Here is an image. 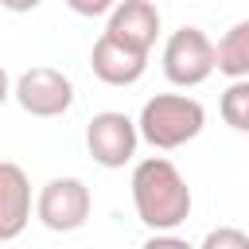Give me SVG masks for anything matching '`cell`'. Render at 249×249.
Segmentation results:
<instances>
[{
	"mask_svg": "<svg viewBox=\"0 0 249 249\" xmlns=\"http://www.w3.org/2000/svg\"><path fill=\"white\" fill-rule=\"evenodd\" d=\"M132 206L136 218L152 230V233H175L187 218H191V187L183 179V171L167 160V156H144L132 167Z\"/></svg>",
	"mask_w": 249,
	"mask_h": 249,
	"instance_id": "obj_1",
	"label": "cell"
},
{
	"mask_svg": "<svg viewBox=\"0 0 249 249\" xmlns=\"http://www.w3.org/2000/svg\"><path fill=\"white\" fill-rule=\"evenodd\" d=\"M202 128H206V109L198 97H187V93H156L140 105V117H136L140 140H148L160 152L191 144Z\"/></svg>",
	"mask_w": 249,
	"mask_h": 249,
	"instance_id": "obj_2",
	"label": "cell"
},
{
	"mask_svg": "<svg viewBox=\"0 0 249 249\" xmlns=\"http://www.w3.org/2000/svg\"><path fill=\"white\" fill-rule=\"evenodd\" d=\"M214 70H218V43L202 27L183 23L167 35V43H163V78L171 86H183V89L202 86Z\"/></svg>",
	"mask_w": 249,
	"mask_h": 249,
	"instance_id": "obj_3",
	"label": "cell"
},
{
	"mask_svg": "<svg viewBox=\"0 0 249 249\" xmlns=\"http://www.w3.org/2000/svg\"><path fill=\"white\" fill-rule=\"evenodd\" d=\"M89 210H93V195L74 175H58V179L43 183V191L35 195V218L51 233H74V230H82L89 222Z\"/></svg>",
	"mask_w": 249,
	"mask_h": 249,
	"instance_id": "obj_4",
	"label": "cell"
},
{
	"mask_svg": "<svg viewBox=\"0 0 249 249\" xmlns=\"http://www.w3.org/2000/svg\"><path fill=\"white\" fill-rule=\"evenodd\" d=\"M12 97L19 101L23 113L51 121V117H62L74 105V82L54 66H31V70H23L16 78Z\"/></svg>",
	"mask_w": 249,
	"mask_h": 249,
	"instance_id": "obj_5",
	"label": "cell"
},
{
	"mask_svg": "<svg viewBox=\"0 0 249 249\" xmlns=\"http://www.w3.org/2000/svg\"><path fill=\"white\" fill-rule=\"evenodd\" d=\"M136 144H140V132H136V121L128 113L105 109V113H93L86 124V148H89L93 163H101V167L132 163Z\"/></svg>",
	"mask_w": 249,
	"mask_h": 249,
	"instance_id": "obj_6",
	"label": "cell"
},
{
	"mask_svg": "<svg viewBox=\"0 0 249 249\" xmlns=\"http://www.w3.org/2000/svg\"><path fill=\"white\" fill-rule=\"evenodd\" d=\"M101 35H109L113 43H121L136 54H148L160 39V8L152 0H121V4H113Z\"/></svg>",
	"mask_w": 249,
	"mask_h": 249,
	"instance_id": "obj_7",
	"label": "cell"
},
{
	"mask_svg": "<svg viewBox=\"0 0 249 249\" xmlns=\"http://www.w3.org/2000/svg\"><path fill=\"white\" fill-rule=\"evenodd\" d=\"M31 222V179L19 163L0 160V241H16Z\"/></svg>",
	"mask_w": 249,
	"mask_h": 249,
	"instance_id": "obj_8",
	"label": "cell"
},
{
	"mask_svg": "<svg viewBox=\"0 0 249 249\" xmlns=\"http://www.w3.org/2000/svg\"><path fill=\"white\" fill-rule=\"evenodd\" d=\"M89 70L105 82V86H132L144 78L148 70V54H136L121 43H113L109 35H97L93 51H89Z\"/></svg>",
	"mask_w": 249,
	"mask_h": 249,
	"instance_id": "obj_9",
	"label": "cell"
},
{
	"mask_svg": "<svg viewBox=\"0 0 249 249\" xmlns=\"http://www.w3.org/2000/svg\"><path fill=\"white\" fill-rule=\"evenodd\" d=\"M218 70L233 82H249V19H237L218 39Z\"/></svg>",
	"mask_w": 249,
	"mask_h": 249,
	"instance_id": "obj_10",
	"label": "cell"
},
{
	"mask_svg": "<svg viewBox=\"0 0 249 249\" xmlns=\"http://www.w3.org/2000/svg\"><path fill=\"white\" fill-rule=\"evenodd\" d=\"M218 113H222V121L233 132L249 136V82H230L226 93H222V101H218Z\"/></svg>",
	"mask_w": 249,
	"mask_h": 249,
	"instance_id": "obj_11",
	"label": "cell"
},
{
	"mask_svg": "<svg viewBox=\"0 0 249 249\" xmlns=\"http://www.w3.org/2000/svg\"><path fill=\"white\" fill-rule=\"evenodd\" d=\"M198 249H249V233L237 230V226H218L202 237Z\"/></svg>",
	"mask_w": 249,
	"mask_h": 249,
	"instance_id": "obj_12",
	"label": "cell"
},
{
	"mask_svg": "<svg viewBox=\"0 0 249 249\" xmlns=\"http://www.w3.org/2000/svg\"><path fill=\"white\" fill-rule=\"evenodd\" d=\"M140 249H198V245H191V241L179 237V233H152Z\"/></svg>",
	"mask_w": 249,
	"mask_h": 249,
	"instance_id": "obj_13",
	"label": "cell"
},
{
	"mask_svg": "<svg viewBox=\"0 0 249 249\" xmlns=\"http://www.w3.org/2000/svg\"><path fill=\"white\" fill-rule=\"evenodd\" d=\"M12 89H16V86H12V78H8V70L0 66V105H4L8 97H12Z\"/></svg>",
	"mask_w": 249,
	"mask_h": 249,
	"instance_id": "obj_14",
	"label": "cell"
}]
</instances>
